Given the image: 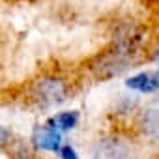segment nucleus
<instances>
[{
	"instance_id": "f257e3e1",
	"label": "nucleus",
	"mask_w": 159,
	"mask_h": 159,
	"mask_svg": "<svg viewBox=\"0 0 159 159\" xmlns=\"http://www.w3.org/2000/svg\"><path fill=\"white\" fill-rule=\"evenodd\" d=\"M135 54H137V51L112 41L111 47H107L103 52H99L90 62V71L94 73L96 79L109 81V79H114V77L122 75L125 69H129Z\"/></svg>"
},
{
	"instance_id": "f03ea898",
	"label": "nucleus",
	"mask_w": 159,
	"mask_h": 159,
	"mask_svg": "<svg viewBox=\"0 0 159 159\" xmlns=\"http://www.w3.org/2000/svg\"><path fill=\"white\" fill-rule=\"evenodd\" d=\"M67 94H69L67 84L58 77H43L32 86V98L43 109L62 105L67 99Z\"/></svg>"
},
{
	"instance_id": "7ed1b4c3",
	"label": "nucleus",
	"mask_w": 159,
	"mask_h": 159,
	"mask_svg": "<svg viewBox=\"0 0 159 159\" xmlns=\"http://www.w3.org/2000/svg\"><path fill=\"white\" fill-rule=\"evenodd\" d=\"M92 159H131V148L122 139L105 137L96 142Z\"/></svg>"
},
{
	"instance_id": "20e7f679",
	"label": "nucleus",
	"mask_w": 159,
	"mask_h": 159,
	"mask_svg": "<svg viewBox=\"0 0 159 159\" xmlns=\"http://www.w3.org/2000/svg\"><path fill=\"white\" fill-rule=\"evenodd\" d=\"M32 144L39 150H45V152H52V153H58L60 146H62V133L56 131L54 127H51L49 124L45 125H36L34 131H32V137H30Z\"/></svg>"
},
{
	"instance_id": "39448f33",
	"label": "nucleus",
	"mask_w": 159,
	"mask_h": 159,
	"mask_svg": "<svg viewBox=\"0 0 159 159\" xmlns=\"http://www.w3.org/2000/svg\"><path fill=\"white\" fill-rule=\"evenodd\" d=\"M125 86L135 92H140V94H153L155 90H159V77H157V73L142 71V73L129 77L125 81Z\"/></svg>"
},
{
	"instance_id": "423d86ee",
	"label": "nucleus",
	"mask_w": 159,
	"mask_h": 159,
	"mask_svg": "<svg viewBox=\"0 0 159 159\" xmlns=\"http://www.w3.org/2000/svg\"><path fill=\"white\" fill-rule=\"evenodd\" d=\"M140 129L146 137L159 140V105H150L140 114Z\"/></svg>"
},
{
	"instance_id": "0eeeda50",
	"label": "nucleus",
	"mask_w": 159,
	"mask_h": 159,
	"mask_svg": "<svg viewBox=\"0 0 159 159\" xmlns=\"http://www.w3.org/2000/svg\"><path fill=\"white\" fill-rule=\"evenodd\" d=\"M79 112L77 111H64V112H58L54 114L52 118H49V125L54 127L56 131L60 133H66V131H73L77 125H79Z\"/></svg>"
},
{
	"instance_id": "6e6552de",
	"label": "nucleus",
	"mask_w": 159,
	"mask_h": 159,
	"mask_svg": "<svg viewBox=\"0 0 159 159\" xmlns=\"http://www.w3.org/2000/svg\"><path fill=\"white\" fill-rule=\"evenodd\" d=\"M58 157L60 159H81L79 153H77V150L71 144H62L60 150H58Z\"/></svg>"
},
{
	"instance_id": "1a4fd4ad",
	"label": "nucleus",
	"mask_w": 159,
	"mask_h": 159,
	"mask_svg": "<svg viewBox=\"0 0 159 159\" xmlns=\"http://www.w3.org/2000/svg\"><path fill=\"white\" fill-rule=\"evenodd\" d=\"M11 142V131L4 125H0V148H6Z\"/></svg>"
},
{
	"instance_id": "9d476101",
	"label": "nucleus",
	"mask_w": 159,
	"mask_h": 159,
	"mask_svg": "<svg viewBox=\"0 0 159 159\" xmlns=\"http://www.w3.org/2000/svg\"><path fill=\"white\" fill-rule=\"evenodd\" d=\"M140 2L144 4V6H153V4H157L159 0H140Z\"/></svg>"
},
{
	"instance_id": "9b49d317",
	"label": "nucleus",
	"mask_w": 159,
	"mask_h": 159,
	"mask_svg": "<svg viewBox=\"0 0 159 159\" xmlns=\"http://www.w3.org/2000/svg\"><path fill=\"white\" fill-rule=\"evenodd\" d=\"M155 60H157V62H159V51H157V52H155Z\"/></svg>"
},
{
	"instance_id": "f8f14e48",
	"label": "nucleus",
	"mask_w": 159,
	"mask_h": 159,
	"mask_svg": "<svg viewBox=\"0 0 159 159\" xmlns=\"http://www.w3.org/2000/svg\"><path fill=\"white\" fill-rule=\"evenodd\" d=\"M157 77H159V71H157Z\"/></svg>"
}]
</instances>
